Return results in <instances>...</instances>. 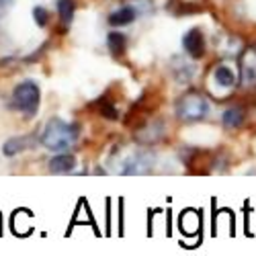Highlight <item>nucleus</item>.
Instances as JSON below:
<instances>
[{
	"label": "nucleus",
	"instance_id": "1",
	"mask_svg": "<svg viewBox=\"0 0 256 256\" xmlns=\"http://www.w3.org/2000/svg\"><path fill=\"white\" fill-rule=\"evenodd\" d=\"M78 136H80L78 123H68L60 117H54L46 123L44 132H41V144L52 152H64V150H70L76 144Z\"/></svg>",
	"mask_w": 256,
	"mask_h": 256
},
{
	"label": "nucleus",
	"instance_id": "2",
	"mask_svg": "<svg viewBox=\"0 0 256 256\" xmlns=\"http://www.w3.org/2000/svg\"><path fill=\"white\" fill-rule=\"evenodd\" d=\"M174 111L182 123H197L209 115V100L199 90H190L176 100Z\"/></svg>",
	"mask_w": 256,
	"mask_h": 256
},
{
	"label": "nucleus",
	"instance_id": "3",
	"mask_svg": "<svg viewBox=\"0 0 256 256\" xmlns=\"http://www.w3.org/2000/svg\"><path fill=\"white\" fill-rule=\"evenodd\" d=\"M12 100L20 113H25L27 117H33L39 109V100H41L39 84L35 80H20L12 90Z\"/></svg>",
	"mask_w": 256,
	"mask_h": 256
},
{
	"label": "nucleus",
	"instance_id": "4",
	"mask_svg": "<svg viewBox=\"0 0 256 256\" xmlns=\"http://www.w3.org/2000/svg\"><path fill=\"white\" fill-rule=\"evenodd\" d=\"M156 164L154 152H136L121 164V174L123 176H134V174H148L152 172Z\"/></svg>",
	"mask_w": 256,
	"mask_h": 256
},
{
	"label": "nucleus",
	"instance_id": "5",
	"mask_svg": "<svg viewBox=\"0 0 256 256\" xmlns=\"http://www.w3.org/2000/svg\"><path fill=\"white\" fill-rule=\"evenodd\" d=\"M166 136V127L160 119H152L150 123L142 125L140 130L134 134V140L142 146H156L158 142H162V138Z\"/></svg>",
	"mask_w": 256,
	"mask_h": 256
},
{
	"label": "nucleus",
	"instance_id": "6",
	"mask_svg": "<svg viewBox=\"0 0 256 256\" xmlns=\"http://www.w3.org/2000/svg\"><path fill=\"white\" fill-rule=\"evenodd\" d=\"M240 84L244 88L256 86V48H248L240 58Z\"/></svg>",
	"mask_w": 256,
	"mask_h": 256
},
{
	"label": "nucleus",
	"instance_id": "7",
	"mask_svg": "<svg viewBox=\"0 0 256 256\" xmlns=\"http://www.w3.org/2000/svg\"><path fill=\"white\" fill-rule=\"evenodd\" d=\"M182 50L190 60H201L205 56V37L201 29L193 27L182 35Z\"/></svg>",
	"mask_w": 256,
	"mask_h": 256
},
{
	"label": "nucleus",
	"instance_id": "8",
	"mask_svg": "<svg viewBox=\"0 0 256 256\" xmlns=\"http://www.w3.org/2000/svg\"><path fill=\"white\" fill-rule=\"evenodd\" d=\"M244 121H246V111H244V106H240V104L230 106V109H226L224 115H222V125L226 127L228 132L240 130V127L244 125Z\"/></svg>",
	"mask_w": 256,
	"mask_h": 256
},
{
	"label": "nucleus",
	"instance_id": "9",
	"mask_svg": "<svg viewBox=\"0 0 256 256\" xmlns=\"http://www.w3.org/2000/svg\"><path fill=\"white\" fill-rule=\"evenodd\" d=\"M48 166H50V172H54V174H70L78 166V160L72 154H58V156L50 158Z\"/></svg>",
	"mask_w": 256,
	"mask_h": 256
},
{
	"label": "nucleus",
	"instance_id": "10",
	"mask_svg": "<svg viewBox=\"0 0 256 256\" xmlns=\"http://www.w3.org/2000/svg\"><path fill=\"white\" fill-rule=\"evenodd\" d=\"M213 82H216L220 88L230 90V88L236 86L238 78H236V72H234V68H230L228 64H218V66L213 68Z\"/></svg>",
	"mask_w": 256,
	"mask_h": 256
},
{
	"label": "nucleus",
	"instance_id": "11",
	"mask_svg": "<svg viewBox=\"0 0 256 256\" xmlns=\"http://www.w3.org/2000/svg\"><path fill=\"white\" fill-rule=\"evenodd\" d=\"M31 146H33V140L29 136H12V138H8L2 144V154L8 156V158H12V156H16L20 152L29 150Z\"/></svg>",
	"mask_w": 256,
	"mask_h": 256
},
{
	"label": "nucleus",
	"instance_id": "12",
	"mask_svg": "<svg viewBox=\"0 0 256 256\" xmlns=\"http://www.w3.org/2000/svg\"><path fill=\"white\" fill-rule=\"evenodd\" d=\"M170 66H172V74H174V78L180 82V84H186V82H190V78L195 76V66L193 64H188L184 58H172L170 60Z\"/></svg>",
	"mask_w": 256,
	"mask_h": 256
},
{
	"label": "nucleus",
	"instance_id": "13",
	"mask_svg": "<svg viewBox=\"0 0 256 256\" xmlns=\"http://www.w3.org/2000/svg\"><path fill=\"white\" fill-rule=\"evenodd\" d=\"M136 18H138V10L134 6H121L109 16V23L113 27H125V25H132Z\"/></svg>",
	"mask_w": 256,
	"mask_h": 256
},
{
	"label": "nucleus",
	"instance_id": "14",
	"mask_svg": "<svg viewBox=\"0 0 256 256\" xmlns=\"http://www.w3.org/2000/svg\"><path fill=\"white\" fill-rule=\"evenodd\" d=\"M106 48L113 56H123L125 50H127V37L119 31H111L106 35Z\"/></svg>",
	"mask_w": 256,
	"mask_h": 256
},
{
	"label": "nucleus",
	"instance_id": "15",
	"mask_svg": "<svg viewBox=\"0 0 256 256\" xmlns=\"http://www.w3.org/2000/svg\"><path fill=\"white\" fill-rule=\"evenodd\" d=\"M56 8H58V14H60L62 23L70 25L72 18H74V12H76V2H74V0H58Z\"/></svg>",
	"mask_w": 256,
	"mask_h": 256
},
{
	"label": "nucleus",
	"instance_id": "16",
	"mask_svg": "<svg viewBox=\"0 0 256 256\" xmlns=\"http://www.w3.org/2000/svg\"><path fill=\"white\" fill-rule=\"evenodd\" d=\"M96 109H98V115H102V119L117 121V117H119V111L115 109V104L109 102L106 98H98L96 100Z\"/></svg>",
	"mask_w": 256,
	"mask_h": 256
},
{
	"label": "nucleus",
	"instance_id": "17",
	"mask_svg": "<svg viewBox=\"0 0 256 256\" xmlns=\"http://www.w3.org/2000/svg\"><path fill=\"white\" fill-rule=\"evenodd\" d=\"M33 18H35V23H37L39 27H46L48 20H50V10L44 8V6H35V8H33Z\"/></svg>",
	"mask_w": 256,
	"mask_h": 256
},
{
	"label": "nucleus",
	"instance_id": "18",
	"mask_svg": "<svg viewBox=\"0 0 256 256\" xmlns=\"http://www.w3.org/2000/svg\"><path fill=\"white\" fill-rule=\"evenodd\" d=\"M12 4H14V0H0V14L6 12V10H10Z\"/></svg>",
	"mask_w": 256,
	"mask_h": 256
}]
</instances>
